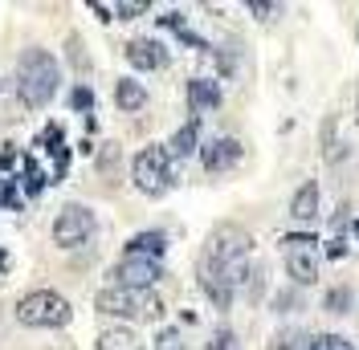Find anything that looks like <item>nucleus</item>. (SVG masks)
Here are the masks:
<instances>
[{
    "mask_svg": "<svg viewBox=\"0 0 359 350\" xmlns=\"http://www.w3.org/2000/svg\"><path fill=\"white\" fill-rule=\"evenodd\" d=\"M62 82V66L49 49H25L21 62H17V94H21L25 106L41 110Z\"/></svg>",
    "mask_w": 359,
    "mask_h": 350,
    "instance_id": "1",
    "label": "nucleus"
},
{
    "mask_svg": "<svg viewBox=\"0 0 359 350\" xmlns=\"http://www.w3.org/2000/svg\"><path fill=\"white\" fill-rule=\"evenodd\" d=\"M94 309L107 318H127V322H159L163 318V302L156 298V289H123V285L98 289Z\"/></svg>",
    "mask_w": 359,
    "mask_h": 350,
    "instance_id": "2",
    "label": "nucleus"
},
{
    "mask_svg": "<svg viewBox=\"0 0 359 350\" xmlns=\"http://www.w3.org/2000/svg\"><path fill=\"white\" fill-rule=\"evenodd\" d=\"M69 318H74L69 302L62 293H53V289H33V293H25L21 302H17V322L21 326L62 330V326H69Z\"/></svg>",
    "mask_w": 359,
    "mask_h": 350,
    "instance_id": "3",
    "label": "nucleus"
},
{
    "mask_svg": "<svg viewBox=\"0 0 359 350\" xmlns=\"http://www.w3.org/2000/svg\"><path fill=\"white\" fill-rule=\"evenodd\" d=\"M131 179L135 188L143 192V196H168L172 192V183H176V172H172V155H168V147H159V143H151V147H143V151L135 155L131 163Z\"/></svg>",
    "mask_w": 359,
    "mask_h": 350,
    "instance_id": "4",
    "label": "nucleus"
},
{
    "mask_svg": "<svg viewBox=\"0 0 359 350\" xmlns=\"http://www.w3.org/2000/svg\"><path fill=\"white\" fill-rule=\"evenodd\" d=\"M249 253H253V237H249V228L233 224V220H224V224H217V228L208 232L201 261H208V265H237V261H249Z\"/></svg>",
    "mask_w": 359,
    "mask_h": 350,
    "instance_id": "5",
    "label": "nucleus"
},
{
    "mask_svg": "<svg viewBox=\"0 0 359 350\" xmlns=\"http://www.w3.org/2000/svg\"><path fill=\"white\" fill-rule=\"evenodd\" d=\"M314 237L311 232H290L282 237V257H286V273L294 285H314L318 281V253H314Z\"/></svg>",
    "mask_w": 359,
    "mask_h": 350,
    "instance_id": "6",
    "label": "nucleus"
},
{
    "mask_svg": "<svg viewBox=\"0 0 359 350\" xmlns=\"http://www.w3.org/2000/svg\"><path fill=\"white\" fill-rule=\"evenodd\" d=\"M94 237V212L86 204H66L53 220V244L57 248H78Z\"/></svg>",
    "mask_w": 359,
    "mask_h": 350,
    "instance_id": "7",
    "label": "nucleus"
},
{
    "mask_svg": "<svg viewBox=\"0 0 359 350\" xmlns=\"http://www.w3.org/2000/svg\"><path fill=\"white\" fill-rule=\"evenodd\" d=\"M114 285L123 289H151V285L163 277V265L159 261H143V257H123V261L111 269Z\"/></svg>",
    "mask_w": 359,
    "mask_h": 350,
    "instance_id": "8",
    "label": "nucleus"
},
{
    "mask_svg": "<svg viewBox=\"0 0 359 350\" xmlns=\"http://www.w3.org/2000/svg\"><path fill=\"white\" fill-rule=\"evenodd\" d=\"M241 155H245V147L237 143V139H212V143H204L201 147V163H204V172H229V167H237L241 163Z\"/></svg>",
    "mask_w": 359,
    "mask_h": 350,
    "instance_id": "9",
    "label": "nucleus"
},
{
    "mask_svg": "<svg viewBox=\"0 0 359 350\" xmlns=\"http://www.w3.org/2000/svg\"><path fill=\"white\" fill-rule=\"evenodd\" d=\"M127 62L135 69H163L168 66V45H159L156 37H135V41H127Z\"/></svg>",
    "mask_w": 359,
    "mask_h": 350,
    "instance_id": "10",
    "label": "nucleus"
},
{
    "mask_svg": "<svg viewBox=\"0 0 359 350\" xmlns=\"http://www.w3.org/2000/svg\"><path fill=\"white\" fill-rule=\"evenodd\" d=\"M196 273H201V289L208 293V302H212V306H217V309H229V306H233V293H237V289L229 285L224 269L201 261V269H196Z\"/></svg>",
    "mask_w": 359,
    "mask_h": 350,
    "instance_id": "11",
    "label": "nucleus"
},
{
    "mask_svg": "<svg viewBox=\"0 0 359 350\" xmlns=\"http://www.w3.org/2000/svg\"><path fill=\"white\" fill-rule=\"evenodd\" d=\"M168 253V237L163 232H135L127 241V257H143V261H159Z\"/></svg>",
    "mask_w": 359,
    "mask_h": 350,
    "instance_id": "12",
    "label": "nucleus"
},
{
    "mask_svg": "<svg viewBox=\"0 0 359 350\" xmlns=\"http://www.w3.org/2000/svg\"><path fill=\"white\" fill-rule=\"evenodd\" d=\"M201 147V118H188L176 134H172V143H168V155L172 159H188V155Z\"/></svg>",
    "mask_w": 359,
    "mask_h": 350,
    "instance_id": "13",
    "label": "nucleus"
},
{
    "mask_svg": "<svg viewBox=\"0 0 359 350\" xmlns=\"http://www.w3.org/2000/svg\"><path fill=\"white\" fill-rule=\"evenodd\" d=\"M290 216L294 220H314L318 216V183H314V179L298 183V192L290 196Z\"/></svg>",
    "mask_w": 359,
    "mask_h": 350,
    "instance_id": "14",
    "label": "nucleus"
},
{
    "mask_svg": "<svg viewBox=\"0 0 359 350\" xmlns=\"http://www.w3.org/2000/svg\"><path fill=\"white\" fill-rule=\"evenodd\" d=\"M188 106L192 110H217L221 106V86L208 78H192L188 82Z\"/></svg>",
    "mask_w": 359,
    "mask_h": 350,
    "instance_id": "15",
    "label": "nucleus"
},
{
    "mask_svg": "<svg viewBox=\"0 0 359 350\" xmlns=\"http://www.w3.org/2000/svg\"><path fill=\"white\" fill-rule=\"evenodd\" d=\"M94 350H143V338L127 326H111L98 334V346Z\"/></svg>",
    "mask_w": 359,
    "mask_h": 350,
    "instance_id": "16",
    "label": "nucleus"
},
{
    "mask_svg": "<svg viewBox=\"0 0 359 350\" xmlns=\"http://www.w3.org/2000/svg\"><path fill=\"white\" fill-rule=\"evenodd\" d=\"M114 102H118V110L135 114V110H143V106H147V90L139 86L135 78H123V82L114 86Z\"/></svg>",
    "mask_w": 359,
    "mask_h": 350,
    "instance_id": "17",
    "label": "nucleus"
},
{
    "mask_svg": "<svg viewBox=\"0 0 359 350\" xmlns=\"http://www.w3.org/2000/svg\"><path fill=\"white\" fill-rule=\"evenodd\" d=\"M323 306L331 309V314H347V309H351V289H343V285H335V289H327Z\"/></svg>",
    "mask_w": 359,
    "mask_h": 350,
    "instance_id": "18",
    "label": "nucleus"
},
{
    "mask_svg": "<svg viewBox=\"0 0 359 350\" xmlns=\"http://www.w3.org/2000/svg\"><path fill=\"white\" fill-rule=\"evenodd\" d=\"M311 346V338L302 334V330H282L278 338H273V350H306Z\"/></svg>",
    "mask_w": 359,
    "mask_h": 350,
    "instance_id": "19",
    "label": "nucleus"
},
{
    "mask_svg": "<svg viewBox=\"0 0 359 350\" xmlns=\"http://www.w3.org/2000/svg\"><path fill=\"white\" fill-rule=\"evenodd\" d=\"M306 350H355V342H347L343 334H318V338H311Z\"/></svg>",
    "mask_w": 359,
    "mask_h": 350,
    "instance_id": "20",
    "label": "nucleus"
},
{
    "mask_svg": "<svg viewBox=\"0 0 359 350\" xmlns=\"http://www.w3.org/2000/svg\"><path fill=\"white\" fill-rule=\"evenodd\" d=\"M143 13H147V0H118V4H114V17H123V21L143 17Z\"/></svg>",
    "mask_w": 359,
    "mask_h": 350,
    "instance_id": "21",
    "label": "nucleus"
},
{
    "mask_svg": "<svg viewBox=\"0 0 359 350\" xmlns=\"http://www.w3.org/2000/svg\"><path fill=\"white\" fill-rule=\"evenodd\" d=\"M156 350H184V334H180V330H159L156 334Z\"/></svg>",
    "mask_w": 359,
    "mask_h": 350,
    "instance_id": "22",
    "label": "nucleus"
},
{
    "mask_svg": "<svg viewBox=\"0 0 359 350\" xmlns=\"http://www.w3.org/2000/svg\"><path fill=\"white\" fill-rule=\"evenodd\" d=\"M21 183H25V192H29V196H33V192H41L45 179H41V172H37V163H33V159H25V179H21Z\"/></svg>",
    "mask_w": 359,
    "mask_h": 350,
    "instance_id": "23",
    "label": "nucleus"
},
{
    "mask_svg": "<svg viewBox=\"0 0 359 350\" xmlns=\"http://www.w3.org/2000/svg\"><path fill=\"white\" fill-rule=\"evenodd\" d=\"M208 350H237V334H233V330H217L212 342H208Z\"/></svg>",
    "mask_w": 359,
    "mask_h": 350,
    "instance_id": "24",
    "label": "nucleus"
},
{
    "mask_svg": "<svg viewBox=\"0 0 359 350\" xmlns=\"http://www.w3.org/2000/svg\"><path fill=\"white\" fill-rule=\"evenodd\" d=\"M249 13H253L257 21H273V17H278V4H266V0H249Z\"/></svg>",
    "mask_w": 359,
    "mask_h": 350,
    "instance_id": "25",
    "label": "nucleus"
},
{
    "mask_svg": "<svg viewBox=\"0 0 359 350\" xmlns=\"http://www.w3.org/2000/svg\"><path fill=\"white\" fill-rule=\"evenodd\" d=\"M69 102H74V110H90L94 106V94H90L86 86H78L74 94H69Z\"/></svg>",
    "mask_w": 359,
    "mask_h": 350,
    "instance_id": "26",
    "label": "nucleus"
},
{
    "mask_svg": "<svg viewBox=\"0 0 359 350\" xmlns=\"http://www.w3.org/2000/svg\"><path fill=\"white\" fill-rule=\"evenodd\" d=\"M343 253H347V244H343V241H331V244H327V257H331V261H339Z\"/></svg>",
    "mask_w": 359,
    "mask_h": 350,
    "instance_id": "27",
    "label": "nucleus"
},
{
    "mask_svg": "<svg viewBox=\"0 0 359 350\" xmlns=\"http://www.w3.org/2000/svg\"><path fill=\"white\" fill-rule=\"evenodd\" d=\"M13 159H17V151H13V147H4V151H0V172H4V167H13Z\"/></svg>",
    "mask_w": 359,
    "mask_h": 350,
    "instance_id": "28",
    "label": "nucleus"
},
{
    "mask_svg": "<svg viewBox=\"0 0 359 350\" xmlns=\"http://www.w3.org/2000/svg\"><path fill=\"white\" fill-rule=\"evenodd\" d=\"M4 269H8V253H4V248H0V273H4Z\"/></svg>",
    "mask_w": 359,
    "mask_h": 350,
    "instance_id": "29",
    "label": "nucleus"
},
{
    "mask_svg": "<svg viewBox=\"0 0 359 350\" xmlns=\"http://www.w3.org/2000/svg\"><path fill=\"white\" fill-rule=\"evenodd\" d=\"M355 122H359V98H355Z\"/></svg>",
    "mask_w": 359,
    "mask_h": 350,
    "instance_id": "30",
    "label": "nucleus"
},
{
    "mask_svg": "<svg viewBox=\"0 0 359 350\" xmlns=\"http://www.w3.org/2000/svg\"><path fill=\"white\" fill-rule=\"evenodd\" d=\"M355 237H359V220H355Z\"/></svg>",
    "mask_w": 359,
    "mask_h": 350,
    "instance_id": "31",
    "label": "nucleus"
}]
</instances>
